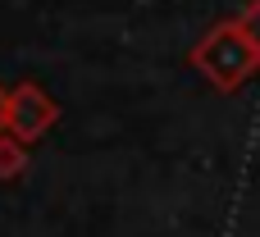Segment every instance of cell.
<instances>
[{"mask_svg": "<svg viewBox=\"0 0 260 237\" xmlns=\"http://www.w3.org/2000/svg\"><path fill=\"white\" fill-rule=\"evenodd\" d=\"M187 59H192V69H197L215 91H238V87H247L260 73V50L251 46V37L242 32L238 18L215 23V27L192 46Z\"/></svg>", "mask_w": 260, "mask_h": 237, "instance_id": "cell-1", "label": "cell"}, {"mask_svg": "<svg viewBox=\"0 0 260 237\" xmlns=\"http://www.w3.org/2000/svg\"><path fill=\"white\" fill-rule=\"evenodd\" d=\"M55 119H59V105H55L37 82H18V87H9V132H14L18 142L32 146L41 132L55 128Z\"/></svg>", "mask_w": 260, "mask_h": 237, "instance_id": "cell-2", "label": "cell"}, {"mask_svg": "<svg viewBox=\"0 0 260 237\" xmlns=\"http://www.w3.org/2000/svg\"><path fill=\"white\" fill-rule=\"evenodd\" d=\"M27 174V142H18L14 132H0V183H14Z\"/></svg>", "mask_w": 260, "mask_h": 237, "instance_id": "cell-3", "label": "cell"}, {"mask_svg": "<svg viewBox=\"0 0 260 237\" xmlns=\"http://www.w3.org/2000/svg\"><path fill=\"white\" fill-rule=\"evenodd\" d=\"M238 23H242V32L251 37V46L260 50V0H251V5L242 9V18H238Z\"/></svg>", "mask_w": 260, "mask_h": 237, "instance_id": "cell-4", "label": "cell"}, {"mask_svg": "<svg viewBox=\"0 0 260 237\" xmlns=\"http://www.w3.org/2000/svg\"><path fill=\"white\" fill-rule=\"evenodd\" d=\"M0 132H9V87H0Z\"/></svg>", "mask_w": 260, "mask_h": 237, "instance_id": "cell-5", "label": "cell"}]
</instances>
